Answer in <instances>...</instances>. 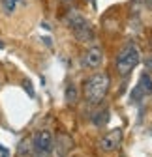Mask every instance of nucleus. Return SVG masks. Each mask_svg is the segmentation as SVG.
Returning a JSON list of instances; mask_svg holds the SVG:
<instances>
[{
	"mask_svg": "<svg viewBox=\"0 0 152 157\" xmlns=\"http://www.w3.org/2000/svg\"><path fill=\"white\" fill-rule=\"evenodd\" d=\"M141 62V52L134 43H126L120 52L117 54V71L122 77H128L131 71L137 67V64Z\"/></svg>",
	"mask_w": 152,
	"mask_h": 157,
	"instance_id": "obj_2",
	"label": "nucleus"
},
{
	"mask_svg": "<svg viewBox=\"0 0 152 157\" xmlns=\"http://www.w3.org/2000/svg\"><path fill=\"white\" fill-rule=\"evenodd\" d=\"M32 155L34 157H49L53 153V133L47 129L38 131L32 136Z\"/></svg>",
	"mask_w": 152,
	"mask_h": 157,
	"instance_id": "obj_4",
	"label": "nucleus"
},
{
	"mask_svg": "<svg viewBox=\"0 0 152 157\" xmlns=\"http://www.w3.org/2000/svg\"><path fill=\"white\" fill-rule=\"evenodd\" d=\"M88 2H94V0H88Z\"/></svg>",
	"mask_w": 152,
	"mask_h": 157,
	"instance_id": "obj_14",
	"label": "nucleus"
},
{
	"mask_svg": "<svg viewBox=\"0 0 152 157\" xmlns=\"http://www.w3.org/2000/svg\"><path fill=\"white\" fill-rule=\"evenodd\" d=\"M83 64L90 69H98L103 64V51L100 47H92L90 51H86V54L83 58Z\"/></svg>",
	"mask_w": 152,
	"mask_h": 157,
	"instance_id": "obj_6",
	"label": "nucleus"
},
{
	"mask_svg": "<svg viewBox=\"0 0 152 157\" xmlns=\"http://www.w3.org/2000/svg\"><path fill=\"white\" fill-rule=\"evenodd\" d=\"M77 97H79V95H77V88H75V84L70 82V84L66 86V101H68V103H75V101H77Z\"/></svg>",
	"mask_w": 152,
	"mask_h": 157,
	"instance_id": "obj_11",
	"label": "nucleus"
},
{
	"mask_svg": "<svg viewBox=\"0 0 152 157\" xmlns=\"http://www.w3.org/2000/svg\"><path fill=\"white\" fill-rule=\"evenodd\" d=\"M107 120H109V110H102V112H98V116H94V124H96L98 127L105 125Z\"/></svg>",
	"mask_w": 152,
	"mask_h": 157,
	"instance_id": "obj_12",
	"label": "nucleus"
},
{
	"mask_svg": "<svg viewBox=\"0 0 152 157\" xmlns=\"http://www.w3.org/2000/svg\"><path fill=\"white\" fill-rule=\"evenodd\" d=\"M17 155L19 157H30L32 155V142L30 139H23L17 146Z\"/></svg>",
	"mask_w": 152,
	"mask_h": 157,
	"instance_id": "obj_9",
	"label": "nucleus"
},
{
	"mask_svg": "<svg viewBox=\"0 0 152 157\" xmlns=\"http://www.w3.org/2000/svg\"><path fill=\"white\" fill-rule=\"evenodd\" d=\"M145 67L152 71V56H148V58H146V60H145Z\"/></svg>",
	"mask_w": 152,
	"mask_h": 157,
	"instance_id": "obj_13",
	"label": "nucleus"
},
{
	"mask_svg": "<svg viewBox=\"0 0 152 157\" xmlns=\"http://www.w3.org/2000/svg\"><path fill=\"white\" fill-rule=\"evenodd\" d=\"M68 26L73 30L75 37H77L79 41H94V30H92V26L86 23V19L81 17L79 13L71 11L68 15Z\"/></svg>",
	"mask_w": 152,
	"mask_h": 157,
	"instance_id": "obj_3",
	"label": "nucleus"
},
{
	"mask_svg": "<svg viewBox=\"0 0 152 157\" xmlns=\"http://www.w3.org/2000/svg\"><path fill=\"white\" fill-rule=\"evenodd\" d=\"M122 144V129H113L109 133H105L102 139H100V150L105 151V153H111V151H115L118 150V146Z\"/></svg>",
	"mask_w": 152,
	"mask_h": 157,
	"instance_id": "obj_5",
	"label": "nucleus"
},
{
	"mask_svg": "<svg viewBox=\"0 0 152 157\" xmlns=\"http://www.w3.org/2000/svg\"><path fill=\"white\" fill-rule=\"evenodd\" d=\"M150 94H152V75L150 71H143L134 95H150Z\"/></svg>",
	"mask_w": 152,
	"mask_h": 157,
	"instance_id": "obj_8",
	"label": "nucleus"
},
{
	"mask_svg": "<svg viewBox=\"0 0 152 157\" xmlns=\"http://www.w3.org/2000/svg\"><path fill=\"white\" fill-rule=\"evenodd\" d=\"M109 90V75L107 73H96L85 82V97L88 103H100L107 95Z\"/></svg>",
	"mask_w": 152,
	"mask_h": 157,
	"instance_id": "obj_1",
	"label": "nucleus"
},
{
	"mask_svg": "<svg viewBox=\"0 0 152 157\" xmlns=\"http://www.w3.org/2000/svg\"><path fill=\"white\" fill-rule=\"evenodd\" d=\"M0 4H2L4 13L11 15V13L17 10V6H19V4H23V0H0Z\"/></svg>",
	"mask_w": 152,
	"mask_h": 157,
	"instance_id": "obj_10",
	"label": "nucleus"
},
{
	"mask_svg": "<svg viewBox=\"0 0 152 157\" xmlns=\"http://www.w3.org/2000/svg\"><path fill=\"white\" fill-rule=\"evenodd\" d=\"M73 146V140L70 139L68 135H58L56 139H53V150L56 151L58 157H66L68 155V150Z\"/></svg>",
	"mask_w": 152,
	"mask_h": 157,
	"instance_id": "obj_7",
	"label": "nucleus"
}]
</instances>
